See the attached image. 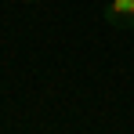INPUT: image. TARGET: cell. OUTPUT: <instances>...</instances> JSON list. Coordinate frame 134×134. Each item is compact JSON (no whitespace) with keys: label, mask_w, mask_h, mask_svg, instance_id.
Returning <instances> with one entry per match:
<instances>
[{"label":"cell","mask_w":134,"mask_h":134,"mask_svg":"<svg viewBox=\"0 0 134 134\" xmlns=\"http://www.w3.org/2000/svg\"><path fill=\"white\" fill-rule=\"evenodd\" d=\"M102 18L112 29H134V0H109Z\"/></svg>","instance_id":"obj_1"},{"label":"cell","mask_w":134,"mask_h":134,"mask_svg":"<svg viewBox=\"0 0 134 134\" xmlns=\"http://www.w3.org/2000/svg\"><path fill=\"white\" fill-rule=\"evenodd\" d=\"M22 4H36V0H22Z\"/></svg>","instance_id":"obj_2"}]
</instances>
